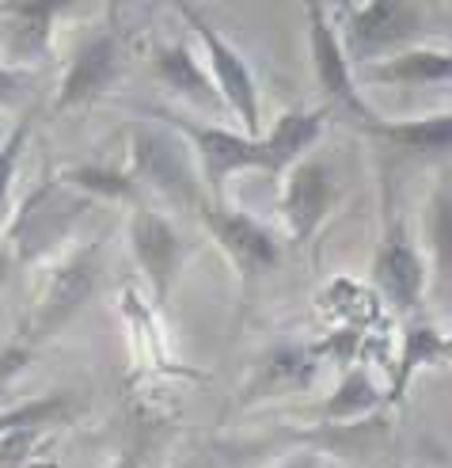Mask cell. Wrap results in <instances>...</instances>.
<instances>
[{
	"label": "cell",
	"instance_id": "cell-23",
	"mask_svg": "<svg viewBox=\"0 0 452 468\" xmlns=\"http://www.w3.org/2000/svg\"><path fill=\"white\" fill-rule=\"evenodd\" d=\"M31 126H35V119H31V114H23V119L12 126V133L0 142V232H5V225L12 218L16 176H19V160H23V149H27Z\"/></svg>",
	"mask_w": 452,
	"mask_h": 468
},
{
	"label": "cell",
	"instance_id": "cell-8",
	"mask_svg": "<svg viewBox=\"0 0 452 468\" xmlns=\"http://www.w3.org/2000/svg\"><path fill=\"white\" fill-rule=\"evenodd\" d=\"M100 278H103V237H95V240L73 248L68 255H61V263L54 267L50 282H46V290L38 297V305L31 309V324L23 327V332H27L38 346L46 339H54L95 297Z\"/></svg>",
	"mask_w": 452,
	"mask_h": 468
},
{
	"label": "cell",
	"instance_id": "cell-21",
	"mask_svg": "<svg viewBox=\"0 0 452 468\" xmlns=\"http://www.w3.org/2000/svg\"><path fill=\"white\" fill-rule=\"evenodd\" d=\"M73 411H77V400L65 396V392L38 396V400H23V404H8V408H0V438L5 434H42L46 427L65 423Z\"/></svg>",
	"mask_w": 452,
	"mask_h": 468
},
{
	"label": "cell",
	"instance_id": "cell-12",
	"mask_svg": "<svg viewBox=\"0 0 452 468\" xmlns=\"http://www.w3.org/2000/svg\"><path fill=\"white\" fill-rule=\"evenodd\" d=\"M122 69H126V54H122V42H118L114 31L88 35L65 65V77L54 96V111L68 114V111H84L91 103H100L103 96H110L118 88Z\"/></svg>",
	"mask_w": 452,
	"mask_h": 468
},
{
	"label": "cell",
	"instance_id": "cell-27",
	"mask_svg": "<svg viewBox=\"0 0 452 468\" xmlns=\"http://www.w3.org/2000/svg\"><path fill=\"white\" fill-rule=\"evenodd\" d=\"M172 468H225V461L217 453H209V450H194V453H183Z\"/></svg>",
	"mask_w": 452,
	"mask_h": 468
},
{
	"label": "cell",
	"instance_id": "cell-16",
	"mask_svg": "<svg viewBox=\"0 0 452 468\" xmlns=\"http://www.w3.org/2000/svg\"><path fill=\"white\" fill-rule=\"evenodd\" d=\"M77 0H0V12L8 16L12 27V58L16 65L31 69L50 58L54 46V23L68 12Z\"/></svg>",
	"mask_w": 452,
	"mask_h": 468
},
{
	"label": "cell",
	"instance_id": "cell-26",
	"mask_svg": "<svg viewBox=\"0 0 452 468\" xmlns=\"http://www.w3.org/2000/svg\"><path fill=\"white\" fill-rule=\"evenodd\" d=\"M270 468H323V453H320L316 446H300V450H293V453L278 457Z\"/></svg>",
	"mask_w": 452,
	"mask_h": 468
},
{
	"label": "cell",
	"instance_id": "cell-4",
	"mask_svg": "<svg viewBox=\"0 0 452 468\" xmlns=\"http://www.w3.org/2000/svg\"><path fill=\"white\" fill-rule=\"evenodd\" d=\"M369 282L376 297L399 316L422 313L426 290H430V260H426L422 244L415 240V232L407 229V218L395 209L392 191L384 195V229L373 251Z\"/></svg>",
	"mask_w": 452,
	"mask_h": 468
},
{
	"label": "cell",
	"instance_id": "cell-7",
	"mask_svg": "<svg viewBox=\"0 0 452 468\" xmlns=\"http://www.w3.org/2000/svg\"><path fill=\"white\" fill-rule=\"evenodd\" d=\"M198 221L217 240L244 290L281 267V240L263 218L247 214L240 206H228L225 198H205L198 206Z\"/></svg>",
	"mask_w": 452,
	"mask_h": 468
},
{
	"label": "cell",
	"instance_id": "cell-9",
	"mask_svg": "<svg viewBox=\"0 0 452 468\" xmlns=\"http://www.w3.org/2000/svg\"><path fill=\"white\" fill-rule=\"evenodd\" d=\"M308 8V58H312V73L316 84L323 91V100L331 111H342L353 126H365L376 119V111L365 103L362 96V84H358V69H353L342 35L331 19L323 0H304Z\"/></svg>",
	"mask_w": 452,
	"mask_h": 468
},
{
	"label": "cell",
	"instance_id": "cell-15",
	"mask_svg": "<svg viewBox=\"0 0 452 468\" xmlns=\"http://www.w3.org/2000/svg\"><path fill=\"white\" fill-rule=\"evenodd\" d=\"M358 84L373 88H437L452 84V50L437 46H407L392 58L358 69Z\"/></svg>",
	"mask_w": 452,
	"mask_h": 468
},
{
	"label": "cell",
	"instance_id": "cell-14",
	"mask_svg": "<svg viewBox=\"0 0 452 468\" xmlns=\"http://www.w3.org/2000/svg\"><path fill=\"white\" fill-rule=\"evenodd\" d=\"M373 142H380L388 153L426 160V164H445L452 160V111L441 114H418V119H376L362 126Z\"/></svg>",
	"mask_w": 452,
	"mask_h": 468
},
{
	"label": "cell",
	"instance_id": "cell-17",
	"mask_svg": "<svg viewBox=\"0 0 452 468\" xmlns=\"http://www.w3.org/2000/svg\"><path fill=\"white\" fill-rule=\"evenodd\" d=\"M320 369V350L316 346H300V343H278L270 346L263 362L255 366L251 385L244 388V400H263V396H285V392H300L312 385Z\"/></svg>",
	"mask_w": 452,
	"mask_h": 468
},
{
	"label": "cell",
	"instance_id": "cell-28",
	"mask_svg": "<svg viewBox=\"0 0 452 468\" xmlns=\"http://www.w3.org/2000/svg\"><path fill=\"white\" fill-rule=\"evenodd\" d=\"M12 271H16V255H12V248H8V240L0 237V290L8 286V278H12Z\"/></svg>",
	"mask_w": 452,
	"mask_h": 468
},
{
	"label": "cell",
	"instance_id": "cell-19",
	"mask_svg": "<svg viewBox=\"0 0 452 468\" xmlns=\"http://www.w3.org/2000/svg\"><path fill=\"white\" fill-rule=\"evenodd\" d=\"M61 183H68L73 191L88 195L91 202H114V206H141L145 202V191L133 179V172L126 164H107V160H80L68 164V168L58 172Z\"/></svg>",
	"mask_w": 452,
	"mask_h": 468
},
{
	"label": "cell",
	"instance_id": "cell-24",
	"mask_svg": "<svg viewBox=\"0 0 452 468\" xmlns=\"http://www.w3.org/2000/svg\"><path fill=\"white\" fill-rule=\"evenodd\" d=\"M35 358H38V343L27 332H16L8 343H0V396L19 381V373L27 369Z\"/></svg>",
	"mask_w": 452,
	"mask_h": 468
},
{
	"label": "cell",
	"instance_id": "cell-29",
	"mask_svg": "<svg viewBox=\"0 0 452 468\" xmlns=\"http://www.w3.org/2000/svg\"><path fill=\"white\" fill-rule=\"evenodd\" d=\"M110 468H145V457H141V450L126 446L122 453H118V457L110 461Z\"/></svg>",
	"mask_w": 452,
	"mask_h": 468
},
{
	"label": "cell",
	"instance_id": "cell-3",
	"mask_svg": "<svg viewBox=\"0 0 452 468\" xmlns=\"http://www.w3.org/2000/svg\"><path fill=\"white\" fill-rule=\"evenodd\" d=\"M126 168L141 183V191L156 195L160 202H168L175 209L198 214V206L209 198L194 149H190L186 137L179 130H172L168 122L145 119V122L130 126Z\"/></svg>",
	"mask_w": 452,
	"mask_h": 468
},
{
	"label": "cell",
	"instance_id": "cell-22",
	"mask_svg": "<svg viewBox=\"0 0 452 468\" xmlns=\"http://www.w3.org/2000/svg\"><path fill=\"white\" fill-rule=\"evenodd\" d=\"M445 362V335L434 332V327H411L407 335L399 343V366H395V378H392V388H388V400H403L411 378L426 366H441Z\"/></svg>",
	"mask_w": 452,
	"mask_h": 468
},
{
	"label": "cell",
	"instance_id": "cell-25",
	"mask_svg": "<svg viewBox=\"0 0 452 468\" xmlns=\"http://www.w3.org/2000/svg\"><path fill=\"white\" fill-rule=\"evenodd\" d=\"M31 84V69L23 65H0V107L16 103Z\"/></svg>",
	"mask_w": 452,
	"mask_h": 468
},
{
	"label": "cell",
	"instance_id": "cell-11",
	"mask_svg": "<svg viewBox=\"0 0 452 468\" xmlns=\"http://www.w3.org/2000/svg\"><path fill=\"white\" fill-rule=\"evenodd\" d=\"M130 251H133L137 271L145 274V282L152 290V301L163 309L172 301L175 282L190 260L186 237L163 209L141 202L130 209Z\"/></svg>",
	"mask_w": 452,
	"mask_h": 468
},
{
	"label": "cell",
	"instance_id": "cell-6",
	"mask_svg": "<svg viewBox=\"0 0 452 468\" xmlns=\"http://www.w3.org/2000/svg\"><path fill=\"white\" fill-rule=\"evenodd\" d=\"M430 27V8L426 0H362L339 27L342 46L353 61V69L373 65L380 58H392L407 46H418V38Z\"/></svg>",
	"mask_w": 452,
	"mask_h": 468
},
{
	"label": "cell",
	"instance_id": "cell-1",
	"mask_svg": "<svg viewBox=\"0 0 452 468\" xmlns=\"http://www.w3.org/2000/svg\"><path fill=\"white\" fill-rule=\"evenodd\" d=\"M145 119L156 122H168L172 130H179L190 149L198 156V172L209 198H225V186L228 179L244 176V172H258V176H274L281 179V168L270 153L267 133H244L240 126H221V122H205L202 114H190V111H172V107H152L145 103L141 107Z\"/></svg>",
	"mask_w": 452,
	"mask_h": 468
},
{
	"label": "cell",
	"instance_id": "cell-20",
	"mask_svg": "<svg viewBox=\"0 0 452 468\" xmlns=\"http://www.w3.org/2000/svg\"><path fill=\"white\" fill-rule=\"evenodd\" d=\"M422 232H426V260H430V278L452 286V179H437L430 202L422 209Z\"/></svg>",
	"mask_w": 452,
	"mask_h": 468
},
{
	"label": "cell",
	"instance_id": "cell-10",
	"mask_svg": "<svg viewBox=\"0 0 452 468\" xmlns=\"http://www.w3.org/2000/svg\"><path fill=\"white\" fill-rule=\"evenodd\" d=\"M339 198H342V183H339L335 164L320 153L300 156L293 168L281 176V198H278L281 229H285V237H289V244L316 240V232L335 214Z\"/></svg>",
	"mask_w": 452,
	"mask_h": 468
},
{
	"label": "cell",
	"instance_id": "cell-13",
	"mask_svg": "<svg viewBox=\"0 0 452 468\" xmlns=\"http://www.w3.org/2000/svg\"><path fill=\"white\" fill-rule=\"evenodd\" d=\"M152 77L172 91L190 114H213L221 111L225 100L217 84H213L209 65L190 50L186 42H160L152 50Z\"/></svg>",
	"mask_w": 452,
	"mask_h": 468
},
{
	"label": "cell",
	"instance_id": "cell-5",
	"mask_svg": "<svg viewBox=\"0 0 452 468\" xmlns=\"http://www.w3.org/2000/svg\"><path fill=\"white\" fill-rule=\"evenodd\" d=\"M172 5L186 19V27L194 31L202 54H205V65L213 73V84H217V91H221L225 111H232L236 126H240L244 133H263V96H258V80H255L251 61L236 50L217 27H213L209 16L194 5V0H172Z\"/></svg>",
	"mask_w": 452,
	"mask_h": 468
},
{
	"label": "cell",
	"instance_id": "cell-2",
	"mask_svg": "<svg viewBox=\"0 0 452 468\" xmlns=\"http://www.w3.org/2000/svg\"><path fill=\"white\" fill-rule=\"evenodd\" d=\"M95 206L100 202L73 191V186L61 183L58 176L42 179L35 191L19 202V209H12L5 232H0L16 255V267H31V263L54 260V255H65V248L73 244L77 229L84 225V218Z\"/></svg>",
	"mask_w": 452,
	"mask_h": 468
},
{
	"label": "cell",
	"instance_id": "cell-18",
	"mask_svg": "<svg viewBox=\"0 0 452 468\" xmlns=\"http://www.w3.org/2000/svg\"><path fill=\"white\" fill-rule=\"evenodd\" d=\"M388 404V388L376 385V378L365 366H350L335 392L323 400L320 408V423L323 427H362Z\"/></svg>",
	"mask_w": 452,
	"mask_h": 468
}]
</instances>
